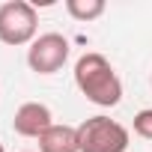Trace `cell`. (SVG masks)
<instances>
[{
	"mask_svg": "<svg viewBox=\"0 0 152 152\" xmlns=\"http://www.w3.org/2000/svg\"><path fill=\"white\" fill-rule=\"evenodd\" d=\"M75 84L87 96V102L99 107H113L122 99V81L113 72L110 60L99 51H87L75 63Z\"/></svg>",
	"mask_w": 152,
	"mask_h": 152,
	"instance_id": "obj_1",
	"label": "cell"
},
{
	"mask_svg": "<svg viewBox=\"0 0 152 152\" xmlns=\"http://www.w3.org/2000/svg\"><path fill=\"white\" fill-rule=\"evenodd\" d=\"M81 152H125L128 149V128L110 116H90L78 125Z\"/></svg>",
	"mask_w": 152,
	"mask_h": 152,
	"instance_id": "obj_2",
	"label": "cell"
},
{
	"mask_svg": "<svg viewBox=\"0 0 152 152\" xmlns=\"http://www.w3.org/2000/svg\"><path fill=\"white\" fill-rule=\"evenodd\" d=\"M39 30V15L27 0H6L0 6V42L3 45H33Z\"/></svg>",
	"mask_w": 152,
	"mask_h": 152,
	"instance_id": "obj_3",
	"label": "cell"
},
{
	"mask_svg": "<svg viewBox=\"0 0 152 152\" xmlns=\"http://www.w3.org/2000/svg\"><path fill=\"white\" fill-rule=\"evenodd\" d=\"M69 60V39L60 33H42L27 51V66L36 75H54Z\"/></svg>",
	"mask_w": 152,
	"mask_h": 152,
	"instance_id": "obj_4",
	"label": "cell"
},
{
	"mask_svg": "<svg viewBox=\"0 0 152 152\" xmlns=\"http://www.w3.org/2000/svg\"><path fill=\"white\" fill-rule=\"evenodd\" d=\"M51 125H54L51 107L42 104V102H24L15 110V119H12V128L21 137H42Z\"/></svg>",
	"mask_w": 152,
	"mask_h": 152,
	"instance_id": "obj_5",
	"label": "cell"
},
{
	"mask_svg": "<svg viewBox=\"0 0 152 152\" xmlns=\"http://www.w3.org/2000/svg\"><path fill=\"white\" fill-rule=\"evenodd\" d=\"M39 152H81L78 143V128L75 125H51L39 137Z\"/></svg>",
	"mask_w": 152,
	"mask_h": 152,
	"instance_id": "obj_6",
	"label": "cell"
},
{
	"mask_svg": "<svg viewBox=\"0 0 152 152\" xmlns=\"http://www.w3.org/2000/svg\"><path fill=\"white\" fill-rule=\"evenodd\" d=\"M66 12L75 21H96L104 15V0H66Z\"/></svg>",
	"mask_w": 152,
	"mask_h": 152,
	"instance_id": "obj_7",
	"label": "cell"
},
{
	"mask_svg": "<svg viewBox=\"0 0 152 152\" xmlns=\"http://www.w3.org/2000/svg\"><path fill=\"white\" fill-rule=\"evenodd\" d=\"M134 134H140L143 140H152V107H146L134 116Z\"/></svg>",
	"mask_w": 152,
	"mask_h": 152,
	"instance_id": "obj_8",
	"label": "cell"
},
{
	"mask_svg": "<svg viewBox=\"0 0 152 152\" xmlns=\"http://www.w3.org/2000/svg\"><path fill=\"white\" fill-rule=\"evenodd\" d=\"M0 152H3V143H0Z\"/></svg>",
	"mask_w": 152,
	"mask_h": 152,
	"instance_id": "obj_9",
	"label": "cell"
}]
</instances>
